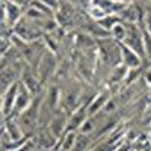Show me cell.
<instances>
[{
    "instance_id": "obj_7",
    "label": "cell",
    "mask_w": 151,
    "mask_h": 151,
    "mask_svg": "<svg viewBox=\"0 0 151 151\" xmlns=\"http://www.w3.org/2000/svg\"><path fill=\"white\" fill-rule=\"evenodd\" d=\"M20 89V82L9 86L5 92H2V118H6L14 113L15 103H17V95Z\"/></svg>"
},
{
    "instance_id": "obj_14",
    "label": "cell",
    "mask_w": 151,
    "mask_h": 151,
    "mask_svg": "<svg viewBox=\"0 0 151 151\" xmlns=\"http://www.w3.org/2000/svg\"><path fill=\"white\" fill-rule=\"evenodd\" d=\"M139 26L151 35V5L148 6V11H147V14H145V18H144L142 23H139Z\"/></svg>"
},
{
    "instance_id": "obj_2",
    "label": "cell",
    "mask_w": 151,
    "mask_h": 151,
    "mask_svg": "<svg viewBox=\"0 0 151 151\" xmlns=\"http://www.w3.org/2000/svg\"><path fill=\"white\" fill-rule=\"evenodd\" d=\"M59 70V56L52 53L50 50H47L44 58L40 62V67H38V76H40V80L42 83V86H48L52 83L58 74Z\"/></svg>"
},
{
    "instance_id": "obj_1",
    "label": "cell",
    "mask_w": 151,
    "mask_h": 151,
    "mask_svg": "<svg viewBox=\"0 0 151 151\" xmlns=\"http://www.w3.org/2000/svg\"><path fill=\"white\" fill-rule=\"evenodd\" d=\"M97 52H98V60L109 68H115L122 64L119 42L112 40L110 36L103 38V40H97Z\"/></svg>"
},
{
    "instance_id": "obj_8",
    "label": "cell",
    "mask_w": 151,
    "mask_h": 151,
    "mask_svg": "<svg viewBox=\"0 0 151 151\" xmlns=\"http://www.w3.org/2000/svg\"><path fill=\"white\" fill-rule=\"evenodd\" d=\"M119 48H121V62L124 67H127L129 70H134V68H148L145 65V59H142L137 53H134L132 48H129L127 45H124L119 42Z\"/></svg>"
},
{
    "instance_id": "obj_13",
    "label": "cell",
    "mask_w": 151,
    "mask_h": 151,
    "mask_svg": "<svg viewBox=\"0 0 151 151\" xmlns=\"http://www.w3.org/2000/svg\"><path fill=\"white\" fill-rule=\"evenodd\" d=\"M118 23H121V18H119V15H116V14H109V15H106L103 20L98 21L100 26H101L106 32H109V33H110V30L115 27Z\"/></svg>"
},
{
    "instance_id": "obj_5",
    "label": "cell",
    "mask_w": 151,
    "mask_h": 151,
    "mask_svg": "<svg viewBox=\"0 0 151 151\" xmlns=\"http://www.w3.org/2000/svg\"><path fill=\"white\" fill-rule=\"evenodd\" d=\"M33 142L40 151H53L58 147L59 139L52 133L48 127H40L33 137Z\"/></svg>"
},
{
    "instance_id": "obj_16",
    "label": "cell",
    "mask_w": 151,
    "mask_h": 151,
    "mask_svg": "<svg viewBox=\"0 0 151 151\" xmlns=\"http://www.w3.org/2000/svg\"><path fill=\"white\" fill-rule=\"evenodd\" d=\"M35 150H38L36 148V145H35V142H33V139H30L24 147H21L20 150H15V151H35Z\"/></svg>"
},
{
    "instance_id": "obj_9",
    "label": "cell",
    "mask_w": 151,
    "mask_h": 151,
    "mask_svg": "<svg viewBox=\"0 0 151 151\" xmlns=\"http://www.w3.org/2000/svg\"><path fill=\"white\" fill-rule=\"evenodd\" d=\"M68 116L70 115H68L67 112L59 109L55 113V116L52 118L50 124H48V129L52 130V133L58 137V139H60V137L67 133V129H68Z\"/></svg>"
},
{
    "instance_id": "obj_3",
    "label": "cell",
    "mask_w": 151,
    "mask_h": 151,
    "mask_svg": "<svg viewBox=\"0 0 151 151\" xmlns=\"http://www.w3.org/2000/svg\"><path fill=\"white\" fill-rule=\"evenodd\" d=\"M124 45L132 48L134 53H137L142 59H145V48H144V30L137 23L127 24V36H125Z\"/></svg>"
},
{
    "instance_id": "obj_11",
    "label": "cell",
    "mask_w": 151,
    "mask_h": 151,
    "mask_svg": "<svg viewBox=\"0 0 151 151\" xmlns=\"http://www.w3.org/2000/svg\"><path fill=\"white\" fill-rule=\"evenodd\" d=\"M33 95L30 94V91L24 86L21 82H20V89H18V95H17V103H15V109H14V113L20 115L21 112H24L33 101Z\"/></svg>"
},
{
    "instance_id": "obj_10",
    "label": "cell",
    "mask_w": 151,
    "mask_h": 151,
    "mask_svg": "<svg viewBox=\"0 0 151 151\" xmlns=\"http://www.w3.org/2000/svg\"><path fill=\"white\" fill-rule=\"evenodd\" d=\"M88 118H89V113H88V106L83 104V106H80L77 110H74L71 115L68 116V129H67V132L79 133L80 129L83 127V124L88 121Z\"/></svg>"
},
{
    "instance_id": "obj_12",
    "label": "cell",
    "mask_w": 151,
    "mask_h": 151,
    "mask_svg": "<svg viewBox=\"0 0 151 151\" xmlns=\"http://www.w3.org/2000/svg\"><path fill=\"white\" fill-rule=\"evenodd\" d=\"M125 36H127V24L125 23H118L115 27L110 30V38L115 40L116 42H124Z\"/></svg>"
},
{
    "instance_id": "obj_6",
    "label": "cell",
    "mask_w": 151,
    "mask_h": 151,
    "mask_svg": "<svg viewBox=\"0 0 151 151\" xmlns=\"http://www.w3.org/2000/svg\"><path fill=\"white\" fill-rule=\"evenodd\" d=\"M2 130L11 137V141H14V142H18V141H23V139H30V137H27L26 134H24L21 125L18 122L17 113H12V115L3 118Z\"/></svg>"
},
{
    "instance_id": "obj_15",
    "label": "cell",
    "mask_w": 151,
    "mask_h": 151,
    "mask_svg": "<svg viewBox=\"0 0 151 151\" xmlns=\"http://www.w3.org/2000/svg\"><path fill=\"white\" fill-rule=\"evenodd\" d=\"M142 80H144V83H145V86H147V89L151 91V68H147V70L144 71Z\"/></svg>"
},
{
    "instance_id": "obj_4",
    "label": "cell",
    "mask_w": 151,
    "mask_h": 151,
    "mask_svg": "<svg viewBox=\"0 0 151 151\" xmlns=\"http://www.w3.org/2000/svg\"><path fill=\"white\" fill-rule=\"evenodd\" d=\"M20 82L27 88L30 91V94L33 97H36L38 94H41L44 91V86L40 80V76H38V71L33 70L32 67H29L27 64H24V68H23V73H21V79Z\"/></svg>"
}]
</instances>
